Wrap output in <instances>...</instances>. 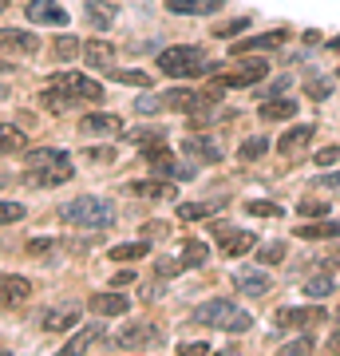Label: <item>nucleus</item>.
<instances>
[{"instance_id": "nucleus-1", "label": "nucleus", "mask_w": 340, "mask_h": 356, "mask_svg": "<svg viewBox=\"0 0 340 356\" xmlns=\"http://www.w3.org/2000/svg\"><path fill=\"white\" fill-rule=\"evenodd\" d=\"M194 325H206V329H226V332H250L253 317L245 309H238L226 297H214V301H202L194 313H190Z\"/></svg>"}, {"instance_id": "nucleus-2", "label": "nucleus", "mask_w": 340, "mask_h": 356, "mask_svg": "<svg viewBox=\"0 0 340 356\" xmlns=\"http://www.w3.org/2000/svg\"><path fill=\"white\" fill-rule=\"evenodd\" d=\"M63 222H72V226H83V229H111L115 226V206L99 194H79L72 202L60 210Z\"/></svg>"}, {"instance_id": "nucleus-3", "label": "nucleus", "mask_w": 340, "mask_h": 356, "mask_svg": "<svg viewBox=\"0 0 340 356\" xmlns=\"http://www.w3.org/2000/svg\"><path fill=\"white\" fill-rule=\"evenodd\" d=\"M159 67H163V76H175V79H194L214 72V64H206L202 48H194V44H178V48L159 51Z\"/></svg>"}, {"instance_id": "nucleus-4", "label": "nucleus", "mask_w": 340, "mask_h": 356, "mask_svg": "<svg viewBox=\"0 0 340 356\" xmlns=\"http://www.w3.org/2000/svg\"><path fill=\"white\" fill-rule=\"evenodd\" d=\"M115 344L123 353H143L151 344H163V329L151 325V321H131V325H123V329L115 332Z\"/></svg>"}, {"instance_id": "nucleus-5", "label": "nucleus", "mask_w": 340, "mask_h": 356, "mask_svg": "<svg viewBox=\"0 0 340 356\" xmlns=\"http://www.w3.org/2000/svg\"><path fill=\"white\" fill-rule=\"evenodd\" d=\"M51 83L63 88L76 103H99L103 99V83H99V79H88V76H79V72H56Z\"/></svg>"}, {"instance_id": "nucleus-6", "label": "nucleus", "mask_w": 340, "mask_h": 356, "mask_svg": "<svg viewBox=\"0 0 340 356\" xmlns=\"http://www.w3.org/2000/svg\"><path fill=\"white\" fill-rule=\"evenodd\" d=\"M265 76H269V64L257 56V60H241V64H234V72H222V76H218V88H253V83L265 79Z\"/></svg>"}, {"instance_id": "nucleus-7", "label": "nucleus", "mask_w": 340, "mask_h": 356, "mask_svg": "<svg viewBox=\"0 0 340 356\" xmlns=\"http://www.w3.org/2000/svg\"><path fill=\"white\" fill-rule=\"evenodd\" d=\"M206 257H210V245L198 242V238H190V242L182 245V257H178V261H163V257H159V277H170L178 269H198V266H206Z\"/></svg>"}, {"instance_id": "nucleus-8", "label": "nucleus", "mask_w": 340, "mask_h": 356, "mask_svg": "<svg viewBox=\"0 0 340 356\" xmlns=\"http://www.w3.org/2000/svg\"><path fill=\"white\" fill-rule=\"evenodd\" d=\"M210 229H214V238L222 242V254L226 257H245L253 245H257V238H253L250 229H229L226 222H218V226H210Z\"/></svg>"}, {"instance_id": "nucleus-9", "label": "nucleus", "mask_w": 340, "mask_h": 356, "mask_svg": "<svg viewBox=\"0 0 340 356\" xmlns=\"http://www.w3.org/2000/svg\"><path fill=\"white\" fill-rule=\"evenodd\" d=\"M32 297V281L20 273H0V309H16Z\"/></svg>"}, {"instance_id": "nucleus-10", "label": "nucleus", "mask_w": 340, "mask_h": 356, "mask_svg": "<svg viewBox=\"0 0 340 356\" xmlns=\"http://www.w3.org/2000/svg\"><path fill=\"white\" fill-rule=\"evenodd\" d=\"M143 159H147V166H151L154 175H194L190 166L175 163V154L166 151V143H147L143 147Z\"/></svg>"}, {"instance_id": "nucleus-11", "label": "nucleus", "mask_w": 340, "mask_h": 356, "mask_svg": "<svg viewBox=\"0 0 340 356\" xmlns=\"http://www.w3.org/2000/svg\"><path fill=\"white\" fill-rule=\"evenodd\" d=\"M234 285H238L245 297H265V293L273 289V277H269L265 269H257V266H245V269L234 273Z\"/></svg>"}, {"instance_id": "nucleus-12", "label": "nucleus", "mask_w": 340, "mask_h": 356, "mask_svg": "<svg viewBox=\"0 0 340 356\" xmlns=\"http://www.w3.org/2000/svg\"><path fill=\"white\" fill-rule=\"evenodd\" d=\"M72 175H76V170H72V163H56V166H28V170H24V182H28V186H60V182H67Z\"/></svg>"}, {"instance_id": "nucleus-13", "label": "nucleus", "mask_w": 340, "mask_h": 356, "mask_svg": "<svg viewBox=\"0 0 340 356\" xmlns=\"http://www.w3.org/2000/svg\"><path fill=\"white\" fill-rule=\"evenodd\" d=\"M88 305H91L95 317H123L127 309H131V297H127V293H115V289H99Z\"/></svg>"}, {"instance_id": "nucleus-14", "label": "nucleus", "mask_w": 340, "mask_h": 356, "mask_svg": "<svg viewBox=\"0 0 340 356\" xmlns=\"http://www.w3.org/2000/svg\"><path fill=\"white\" fill-rule=\"evenodd\" d=\"M0 51L32 56V51H40V36H32V32H24V28H0Z\"/></svg>"}, {"instance_id": "nucleus-15", "label": "nucleus", "mask_w": 340, "mask_h": 356, "mask_svg": "<svg viewBox=\"0 0 340 356\" xmlns=\"http://www.w3.org/2000/svg\"><path fill=\"white\" fill-rule=\"evenodd\" d=\"M289 40L285 28H273V32H261V36H245L234 44V56H250V51H269V48H281Z\"/></svg>"}, {"instance_id": "nucleus-16", "label": "nucleus", "mask_w": 340, "mask_h": 356, "mask_svg": "<svg viewBox=\"0 0 340 356\" xmlns=\"http://www.w3.org/2000/svg\"><path fill=\"white\" fill-rule=\"evenodd\" d=\"M313 135H316V127L313 123H297V127H289L285 135L277 139V151L285 154V159H293V154H301L309 143H313Z\"/></svg>"}, {"instance_id": "nucleus-17", "label": "nucleus", "mask_w": 340, "mask_h": 356, "mask_svg": "<svg viewBox=\"0 0 340 356\" xmlns=\"http://www.w3.org/2000/svg\"><path fill=\"white\" fill-rule=\"evenodd\" d=\"M28 20L32 24H51V28H60V24H67V13H63L56 0H28Z\"/></svg>"}, {"instance_id": "nucleus-18", "label": "nucleus", "mask_w": 340, "mask_h": 356, "mask_svg": "<svg viewBox=\"0 0 340 356\" xmlns=\"http://www.w3.org/2000/svg\"><path fill=\"white\" fill-rule=\"evenodd\" d=\"M79 131H83V135H119V131H123V119L111 115V111H91V115L79 119Z\"/></svg>"}, {"instance_id": "nucleus-19", "label": "nucleus", "mask_w": 340, "mask_h": 356, "mask_svg": "<svg viewBox=\"0 0 340 356\" xmlns=\"http://www.w3.org/2000/svg\"><path fill=\"white\" fill-rule=\"evenodd\" d=\"M313 321H325V309H316V305H309V309H281L277 313V329H309Z\"/></svg>"}, {"instance_id": "nucleus-20", "label": "nucleus", "mask_w": 340, "mask_h": 356, "mask_svg": "<svg viewBox=\"0 0 340 356\" xmlns=\"http://www.w3.org/2000/svg\"><path fill=\"white\" fill-rule=\"evenodd\" d=\"M214 103V95H198V91H186V88H175V91H166V107H175V111H202V107H210Z\"/></svg>"}, {"instance_id": "nucleus-21", "label": "nucleus", "mask_w": 340, "mask_h": 356, "mask_svg": "<svg viewBox=\"0 0 340 356\" xmlns=\"http://www.w3.org/2000/svg\"><path fill=\"white\" fill-rule=\"evenodd\" d=\"M182 151H186L190 159H202V163H218V159H222V147H218L214 139H206V135H190V139L182 143Z\"/></svg>"}, {"instance_id": "nucleus-22", "label": "nucleus", "mask_w": 340, "mask_h": 356, "mask_svg": "<svg viewBox=\"0 0 340 356\" xmlns=\"http://www.w3.org/2000/svg\"><path fill=\"white\" fill-rule=\"evenodd\" d=\"M40 325H44V329L48 332H67V329H76L79 325V309H48V313H44V317H40Z\"/></svg>"}, {"instance_id": "nucleus-23", "label": "nucleus", "mask_w": 340, "mask_h": 356, "mask_svg": "<svg viewBox=\"0 0 340 356\" xmlns=\"http://www.w3.org/2000/svg\"><path fill=\"white\" fill-rule=\"evenodd\" d=\"M127 194H139V198H170L175 186L163 182V175H159V178H135V182L127 186Z\"/></svg>"}, {"instance_id": "nucleus-24", "label": "nucleus", "mask_w": 340, "mask_h": 356, "mask_svg": "<svg viewBox=\"0 0 340 356\" xmlns=\"http://www.w3.org/2000/svg\"><path fill=\"white\" fill-rule=\"evenodd\" d=\"M103 337H107V329H103V321H95V325H88V329H79L72 341H67V348L63 353H72V356H79V353H88L91 344H99Z\"/></svg>"}, {"instance_id": "nucleus-25", "label": "nucleus", "mask_w": 340, "mask_h": 356, "mask_svg": "<svg viewBox=\"0 0 340 356\" xmlns=\"http://www.w3.org/2000/svg\"><path fill=\"white\" fill-rule=\"evenodd\" d=\"M226 0H166V8L170 13H178V16H210V13H218Z\"/></svg>"}, {"instance_id": "nucleus-26", "label": "nucleus", "mask_w": 340, "mask_h": 356, "mask_svg": "<svg viewBox=\"0 0 340 356\" xmlns=\"http://www.w3.org/2000/svg\"><path fill=\"white\" fill-rule=\"evenodd\" d=\"M83 60H88V67H115V48L107 40H91V44H83Z\"/></svg>"}, {"instance_id": "nucleus-27", "label": "nucleus", "mask_w": 340, "mask_h": 356, "mask_svg": "<svg viewBox=\"0 0 340 356\" xmlns=\"http://www.w3.org/2000/svg\"><path fill=\"white\" fill-rule=\"evenodd\" d=\"M151 254V242L147 238H139V242H123V245H115L111 250V261H123V266H135L139 257Z\"/></svg>"}, {"instance_id": "nucleus-28", "label": "nucleus", "mask_w": 340, "mask_h": 356, "mask_svg": "<svg viewBox=\"0 0 340 356\" xmlns=\"http://www.w3.org/2000/svg\"><path fill=\"white\" fill-rule=\"evenodd\" d=\"M265 123H277V119H293L297 115V99H269L261 103V111H257Z\"/></svg>"}, {"instance_id": "nucleus-29", "label": "nucleus", "mask_w": 340, "mask_h": 356, "mask_svg": "<svg viewBox=\"0 0 340 356\" xmlns=\"http://www.w3.org/2000/svg\"><path fill=\"white\" fill-rule=\"evenodd\" d=\"M297 238L305 242H316V238H340V222H309V226H297Z\"/></svg>"}, {"instance_id": "nucleus-30", "label": "nucleus", "mask_w": 340, "mask_h": 356, "mask_svg": "<svg viewBox=\"0 0 340 356\" xmlns=\"http://www.w3.org/2000/svg\"><path fill=\"white\" fill-rule=\"evenodd\" d=\"M40 99H44V111H51V115H63L67 107H76V99H72L63 88H56V83H51V88L40 95Z\"/></svg>"}, {"instance_id": "nucleus-31", "label": "nucleus", "mask_w": 340, "mask_h": 356, "mask_svg": "<svg viewBox=\"0 0 340 356\" xmlns=\"http://www.w3.org/2000/svg\"><path fill=\"white\" fill-rule=\"evenodd\" d=\"M56 163H72V154L56 151V147H36V151H28V166H56Z\"/></svg>"}, {"instance_id": "nucleus-32", "label": "nucleus", "mask_w": 340, "mask_h": 356, "mask_svg": "<svg viewBox=\"0 0 340 356\" xmlns=\"http://www.w3.org/2000/svg\"><path fill=\"white\" fill-rule=\"evenodd\" d=\"M24 147H28V135H24V131H16V127H8V123H0V154L24 151Z\"/></svg>"}, {"instance_id": "nucleus-33", "label": "nucleus", "mask_w": 340, "mask_h": 356, "mask_svg": "<svg viewBox=\"0 0 340 356\" xmlns=\"http://www.w3.org/2000/svg\"><path fill=\"white\" fill-rule=\"evenodd\" d=\"M218 210V202H182L178 206V218L182 222H202V218H210Z\"/></svg>"}, {"instance_id": "nucleus-34", "label": "nucleus", "mask_w": 340, "mask_h": 356, "mask_svg": "<svg viewBox=\"0 0 340 356\" xmlns=\"http://www.w3.org/2000/svg\"><path fill=\"white\" fill-rule=\"evenodd\" d=\"M285 254H289L285 242H269V245L257 250V261H261V266H277V261H285Z\"/></svg>"}, {"instance_id": "nucleus-35", "label": "nucleus", "mask_w": 340, "mask_h": 356, "mask_svg": "<svg viewBox=\"0 0 340 356\" xmlns=\"http://www.w3.org/2000/svg\"><path fill=\"white\" fill-rule=\"evenodd\" d=\"M265 151H269V143H265L261 135H253V139H245V143H241L238 159H241V163H253V159H261Z\"/></svg>"}, {"instance_id": "nucleus-36", "label": "nucleus", "mask_w": 340, "mask_h": 356, "mask_svg": "<svg viewBox=\"0 0 340 356\" xmlns=\"http://www.w3.org/2000/svg\"><path fill=\"white\" fill-rule=\"evenodd\" d=\"M305 293H309L313 301H316V297H328V293H332V277H328V269L321 273V277H309V281H305Z\"/></svg>"}, {"instance_id": "nucleus-37", "label": "nucleus", "mask_w": 340, "mask_h": 356, "mask_svg": "<svg viewBox=\"0 0 340 356\" xmlns=\"http://www.w3.org/2000/svg\"><path fill=\"white\" fill-rule=\"evenodd\" d=\"M297 214H301V218H325L328 214V202H325V198H301V202H297Z\"/></svg>"}, {"instance_id": "nucleus-38", "label": "nucleus", "mask_w": 340, "mask_h": 356, "mask_svg": "<svg viewBox=\"0 0 340 356\" xmlns=\"http://www.w3.org/2000/svg\"><path fill=\"white\" fill-rule=\"evenodd\" d=\"M88 20L91 24H99V28H107L115 20V8H107V4H99V0H91L88 4Z\"/></svg>"}, {"instance_id": "nucleus-39", "label": "nucleus", "mask_w": 340, "mask_h": 356, "mask_svg": "<svg viewBox=\"0 0 340 356\" xmlns=\"http://www.w3.org/2000/svg\"><path fill=\"white\" fill-rule=\"evenodd\" d=\"M111 76L119 83H135V88H151V76L147 72H127V67H111Z\"/></svg>"}, {"instance_id": "nucleus-40", "label": "nucleus", "mask_w": 340, "mask_h": 356, "mask_svg": "<svg viewBox=\"0 0 340 356\" xmlns=\"http://www.w3.org/2000/svg\"><path fill=\"white\" fill-rule=\"evenodd\" d=\"M245 214H253V218H277L281 214V206H273V202H245Z\"/></svg>"}, {"instance_id": "nucleus-41", "label": "nucleus", "mask_w": 340, "mask_h": 356, "mask_svg": "<svg viewBox=\"0 0 340 356\" xmlns=\"http://www.w3.org/2000/svg\"><path fill=\"white\" fill-rule=\"evenodd\" d=\"M76 51H83L76 36H60V40H56V56H60V60H72Z\"/></svg>"}, {"instance_id": "nucleus-42", "label": "nucleus", "mask_w": 340, "mask_h": 356, "mask_svg": "<svg viewBox=\"0 0 340 356\" xmlns=\"http://www.w3.org/2000/svg\"><path fill=\"white\" fill-rule=\"evenodd\" d=\"M20 218H24V206L20 202H0V226L4 222H20Z\"/></svg>"}, {"instance_id": "nucleus-43", "label": "nucleus", "mask_w": 340, "mask_h": 356, "mask_svg": "<svg viewBox=\"0 0 340 356\" xmlns=\"http://www.w3.org/2000/svg\"><path fill=\"white\" fill-rule=\"evenodd\" d=\"M135 107H139V115H154V111L166 107V95H147V99H139Z\"/></svg>"}, {"instance_id": "nucleus-44", "label": "nucleus", "mask_w": 340, "mask_h": 356, "mask_svg": "<svg viewBox=\"0 0 340 356\" xmlns=\"http://www.w3.org/2000/svg\"><path fill=\"white\" fill-rule=\"evenodd\" d=\"M56 238H32V242H28V254L32 257H40V254H51V250H56Z\"/></svg>"}, {"instance_id": "nucleus-45", "label": "nucleus", "mask_w": 340, "mask_h": 356, "mask_svg": "<svg viewBox=\"0 0 340 356\" xmlns=\"http://www.w3.org/2000/svg\"><path fill=\"white\" fill-rule=\"evenodd\" d=\"M178 353L182 356H210V344L206 341H186V344H178Z\"/></svg>"}, {"instance_id": "nucleus-46", "label": "nucleus", "mask_w": 340, "mask_h": 356, "mask_svg": "<svg viewBox=\"0 0 340 356\" xmlns=\"http://www.w3.org/2000/svg\"><path fill=\"white\" fill-rule=\"evenodd\" d=\"M305 91H309L313 99H325L328 91H332V83H328V79H309V83H305Z\"/></svg>"}, {"instance_id": "nucleus-47", "label": "nucleus", "mask_w": 340, "mask_h": 356, "mask_svg": "<svg viewBox=\"0 0 340 356\" xmlns=\"http://www.w3.org/2000/svg\"><path fill=\"white\" fill-rule=\"evenodd\" d=\"M245 28H250V20H229V24H222V28H218L214 36H222V40H226V36H234V32H245Z\"/></svg>"}, {"instance_id": "nucleus-48", "label": "nucleus", "mask_w": 340, "mask_h": 356, "mask_svg": "<svg viewBox=\"0 0 340 356\" xmlns=\"http://www.w3.org/2000/svg\"><path fill=\"white\" fill-rule=\"evenodd\" d=\"M88 159H91V163H111L115 151H111V147H88Z\"/></svg>"}, {"instance_id": "nucleus-49", "label": "nucleus", "mask_w": 340, "mask_h": 356, "mask_svg": "<svg viewBox=\"0 0 340 356\" xmlns=\"http://www.w3.org/2000/svg\"><path fill=\"white\" fill-rule=\"evenodd\" d=\"M337 159H340V147H325V151H316L313 163L316 166H328V163H337Z\"/></svg>"}, {"instance_id": "nucleus-50", "label": "nucleus", "mask_w": 340, "mask_h": 356, "mask_svg": "<svg viewBox=\"0 0 340 356\" xmlns=\"http://www.w3.org/2000/svg\"><path fill=\"white\" fill-rule=\"evenodd\" d=\"M309 348H313V341H309V337H301V341H293L285 353H309Z\"/></svg>"}, {"instance_id": "nucleus-51", "label": "nucleus", "mask_w": 340, "mask_h": 356, "mask_svg": "<svg viewBox=\"0 0 340 356\" xmlns=\"http://www.w3.org/2000/svg\"><path fill=\"white\" fill-rule=\"evenodd\" d=\"M131 281H135V269H123V273H115L111 285H131Z\"/></svg>"}, {"instance_id": "nucleus-52", "label": "nucleus", "mask_w": 340, "mask_h": 356, "mask_svg": "<svg viewBox=\"0 0 340 356\" xmlns=\"http://www.w3.org/2000/svg\"><path fill=\"white\" fill-rule=\"evenodd\" d=\"M321 186H325V191H340V175H325L321 178Z\"/></svg>"}, {"instance_id": "nucleus-53", "label": "nucleus", "mask_w": 340, "mask_h": 356, "mask_svg": "<svg viewBox=\"0 0 340 356\" xmlns=\"http://www.w3.org/2000/svg\"><path fill=\"white\" fill-rule=\"evenodd\" d=\"M0 95H8V88H0Z\"/></svg>"}, {"instance_id": "nucleus-54", "label": "nucleus", "mask_w": 340, "mask_h": 356, "mask_svg": "<svg viewBox=\"0 0 340 356\" xmlns=\"http://www.w3.org/2000/svg\"><path fill=\"white\" fill-rule=\"evenodd\" d=\"M337 325H340V309H337Z\"/></svg>"}, {"instance_id": "nucleus-55", "label": "nucleus", "mask_w": 340, "mask_h": 356, "mask_svg": "<svg viewBox=\"0 0 340 356\" xmlns=\"http://www.w3.org/2000/svg\"><path fill=\"white\" fill-rule=\"evenodd\" d=\"M4 4H8V0H0V8H4Z\"/></svg>"}]
</instances>
